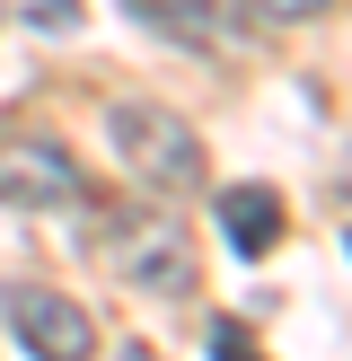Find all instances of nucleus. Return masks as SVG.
<instances>
[{
	"label": "nucleus",
	"instance_id": "nucleus-9",
	"mask_svg": "<svg viewBox=\"0 0 352 361\" xmlns=\"http://www.w3.org/2000/svg\"><path fill=\"white\" fill-rule=\"evenodd\" d=\"M344 247H352V238H344Z\"/></svg>",
	"mask_w": 352,
	"mask_h": 361
},
{
	"label": "nucleus",
	"instance_id": "nucleus-6",
	"mask_svg": "<svg viewBox=\"0 0 352 361\" xmlns=\"http://www.w3.org/2000/svg\"><path fill=\"white\" fill-rule=\"evenodd\" d=\"M132 18H150L158 35H185L194 53H229V9H211V0H123Z\"/></svg>",
	"mask_w": 352,
	"mask_h": 361
},
{
	"label": "nucleus",
	"instance_id": "nucleus-5",
	"mask_svg": "<svg viewBox=\"0 0 352 361\" xmlns=\"http://www.w3.org/2000/svg\"><path fill=\"white\" fill-rule=\"evenodd\" d=\"M220 229H229L238 256H273V238H282V194L273 185H229L220 194Z\"/></svg>",
	"mask_w": 352,
	"mask_h": 361
},
{
	"label": "nucleus",
	"instance_id": "nucleus-7",
	"mask_svg": "<svg viewBox=\"0 0 352 361\" xmlns=\"http://www.w3.org/2000/svg\"><path fill=\"white\" fill-rule=\"evenodd\" d=\"M246 9H256V18H282V27H299V18H317L326 0H246Z\"/></svg>",
	"mask_w": 352,
	"mask_h": 361
},
{
	"label": "nucleus",
	"instance_id": "nucleus-1",
	"mask_svg": "<svg viewBox=\"0 0 352 361\" xmlns=\"http://www.w3.org/2000/svg\"><path fill=\"white\" fill-rule=\"evenodd\" d=\"M97 264L123 274L132 291H158V300L194 291V238H185V221H176L168 203L106 212V221H97Z\"/></svg>",
	"mask_w": 352,
	"mask_h": 361
},
{
	"label": "nucleus",
	"instance_id": "nucleus-4",
	"mask_svg": "<svg viewBox=\"0 0 352 361\" xmlns=\"http://www.w3.org/2000/svg\"><path fill=\"white\" fill-rule=\"evenodd\" d=\"M9 326H18V344H27L35 361H88L97 353L88 309L62 300V291H9Z\"/></svg>",
	"mask_w": 352,
	"mask_h": 361
},
{
	"label": "nucleus",
	"instance_id": "nucleus-3",
	"mask_svg": "<svg viewBox=\"0 0 352 361\" xmlns=\"http://www.w3.org/2000/svg\"><path fill=\"white\" fill-rule=\"evenodd\" d=\"M80 194H88V176H80V159H70L53 133H0V203L70 212Z\"/></svg>",
	"mask_w": 352,
	"mask_h": 361
},
{
	"label": "nucleus",
	"instance_id": "nucleus-8",
	"mask_svg": "<svg viewBox=\"0 0 352 361\" xmlns=\"http://www.w3.org/2000/svg\"><path fill=\"white\" fill-rule=\"evenodd\" d=\"M211 361H264V353H256V344H246V335H238V326H220V335H211Z\"/></svg>",
	"mask_w": 352,
	"mask_h": 361
},
{
	"label": "nucleus",
	"instance_id": "nucleus-2",
	"mask_svg": "<svg viewBox=\"0 0 352 361\" xmlns=\"http://www.w3.org/2000/svg\"><path fill=\"white\" fill-rule=\"evenodd\" d=\"M106 141H115V159L150 194H194V185H203V141H194L168 106H141V97L132 106H106Z\"/></svg>",
	"mask_w": 352,
	"mask_h": 361
}]
</instances>
